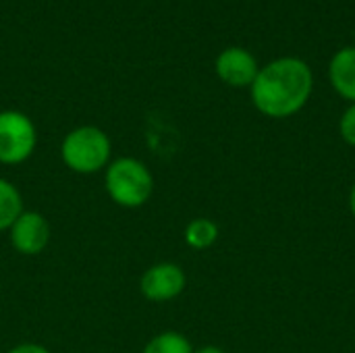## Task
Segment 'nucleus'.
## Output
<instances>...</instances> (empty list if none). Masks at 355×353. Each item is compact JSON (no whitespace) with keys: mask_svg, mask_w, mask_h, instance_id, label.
<instances>
[{"mask_svg":"<svg viewBox=\"0 0 355 353\" xmlns=\"http://www.w3.org/2000/svg\"><path fill=\"white\" fill-rule=\"evenodd\" d=\"M314 75L306 60L283 56L262 67L250 85L254 106L270 119L297 114L310 100Z\"/></svg>","mask_w":355,"mask_h":353,"instance_id":"obj_1","label":"nucleus"},{"mask_svg":"<svg viewBox=\"0 0 355 353\" xmlns=\"http://www.w3.org/2000/svg\"><path fill=\"white\" fill-rule=\"evenodd\" d=\"M104 185L110 200L121 208H141L154 193V177L150 169L131 156L110 160L104 169Z\"/></svg>","mask_w":355,"mask_h":353,"instance_id":"obj_2","label":"nucleus"},{"mask_svg":"<svg viewBox=\"0 0 355 353\" xmlns=\"http://www.w3.org/2000/svg\"><path fill=\"white\" fill-rule=\"evenodd\" d=\"M110 139L94 125H83L67 133L60 144V158L77 175H96L110 164Z\"/></svg>","mask_w":355,"mask_h":353,"instance_id":"obj_3","label":"nucleus"},{"mask_svg":"<svg viewBox=\"0 0 355 353\" xmlns=\"http://www.w3.org/2000/svg\"><path fill=\"white\" fill-rule=\"evenodd\" d=\"M37 129L33 121L19 110L0 112V162L21 164L35 152Z\"/></svg>","mask_w":355,"mask_h":353,"instance_id":"obj_4","label":"nucleus"},{"mask_svg":"<svg viewBox=\"0 0 355 353\" xmlns=\"http://www.w3.org/2000/svg\"><path fill=\"white\" fill-rule=\"evenodd\" d=\"M187 277L183 268L175 262H158L150 266L139 281V291L148 302L164 304L183 293Z\"/></svg>","mask_w":355,"mask_h":353,"instance_id":"obj_5","label":"nucleus"},{"mask_svg":"<svg viewBox=\"0 0 355 353\" xmlns=\"http://www.w3.org/2000/svg\"><path fill=\"white\" fill-rule=\"evenodd\" d=\"M8 239L21 256H37L50 243V223L42 212L23 210L8 229Z\"/></svg>","mask_w":355,"mask_h":353,"instance_id":"obj_6","label":"nucleus"},{"mask_svg":"<svg viewBox=\"0 0 355 353\" xmlns=\"http://www.w3.org/2000/svg\"><path fill=\"white\" fill-rule=\"evenodd\" d=\"M260 67L256 56L239 46L223 50L216 58V75L231 87H250L258 75Z\"/></svg>","mask_w":355,"mask_h":353,"instance_id":"obj_7","label":"nucleus"},{"mask_svg":"<svg viewBox=\"0 0 355 353\" xmlns=\"http://www.w3.org/2000/svg\"><path fill=\"white\" fill-rule=\"evenodd\" d=\"M329 77L335 92L355 104V46L341 48L329 64Z\"/></svg>","mask_w":355,"mask_h":353,"instance_id":"obj_8","label":"nucleus"},{"mask_svg":"<svg viewBox=\"0 0 355 353\" xmlns=\"http://www.w3.org/2000/svg\"><path fill=\"white\" fill-rule=\"evenodd\" d=\"M23 210V198L17 185L0 177V231H8Z\"/></svg>","mask_w":355,"mask_h":353,"instance_id":"obj_9","label":"nucleus"},{"mask_svg":"<svg viewBox=\"0 0 355 353\" xmlns=\"http://www.w3.org/2000/svg\"><path fill=\"white\" fill-rule=\"evenodd\" d=\"M185 243L193 250H208L218 239V227L210 218H196L185 227Z\"/></svg>","mask_w":355,"mask_h":353,"instance_id":"obj_10","label":"nucleus"},{"mask_svg":"<svg viewBox=\"0 0 355 353\" xmlns=\"http://www.w3.org/2000/svg\"><path fill=\"white\" fill-rule=\"evenodd\" d=\"M141 353H193V347L185 335L177 331H164L152 337Z\"/></svg>","mask_w":355,"mask_h":353,"instance_id":"obj_11","label":"nucleus"},{"mask_svg":"<svg viewBox=\"0 0 355 353\" xmlns=\"http://www.w3.org/2000/svg\"><path fill=\"white\" fill-rule=\"evenodd\" d=\"M339 131H341V137L345 139V144L355 148V104H352L343 112V117L339 121Z\"/></svg>","mask_w":355,"mask_h":353,"instance_id":"obj_12","label":"nucleus"},{"mask_svg":"<svg viewBox=\"0 0 355 353\" xmlns=\"http://www.w3.org/2000/svg\"><path fill=\"white\" fill-rule=\"evenodd\" d=\"M6 353H52L48 347L40 345V343H21V345H15L10 347Z\"/></svg>","mask_w":355,"mask_h":353,"instance_id":"obj_13","label":"nucleus"},{"mask_svg":"<svg viewBox=\"0 0 355 353\" xmlns=\"http://www.w3.org/2000/svg\"><path fill=\"white\" fill-rule=\"evenodd\" d=\"M193 353H227L225 350H220V347H216V345H204V347H200V350H193Z\"/></svg>","mask_w":355,"mask_h":353,"instance_id":"obj_14","label":"nucleus"},{"mask_svg":"<svg viewBox=\"0 0 355 353\" xmlns=\"http://www.w3.org/2000/svg\"><path fill=\"white\" fill-rule=\"evenodd\" d=\"M349 210H352V214H354L355 218V185L352 187V191H349Z\"/></svg>","mask_w":355,"mask_h":353,"instance_id":"obj_15","label":"nucleus"}]
</instances>
